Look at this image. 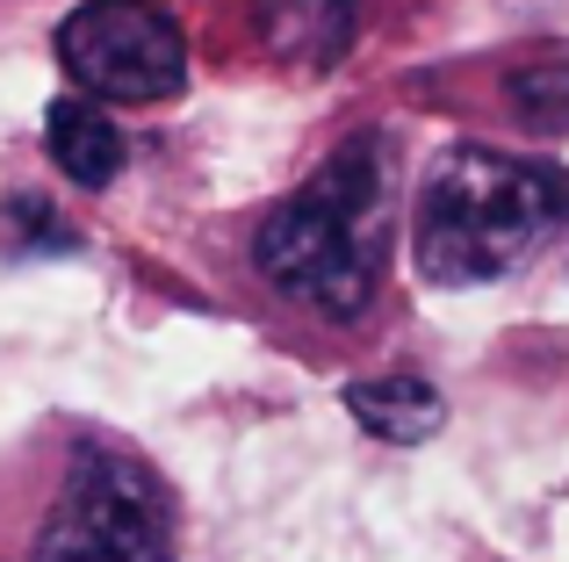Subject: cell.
Here are the masks:
<instances>
[{
	"mask_svg": "<svg viewBox=\"0 0 569 562\" xmlns=\"http://www.w3.org/2000/svg\"><path fill=\"white\" fill-rule=\"evenodd\" d=\"M556 224H569L562 167L461 144L418 188L411 253H418V274L440 281V289H483V281L527 268L556 239Z\"/></svg>",
	"mask_w": 569,
	"mask_h": 562,
	"instance_id": "obj_2",
	"label": "cell"
},
{
	"mask_svg": "<svg viewBox=\"0 0 569 562\" xmlns=\"http://www.w3.org/2000/svg\"><path fill=\"white\" fill-rule=\"evenodd\" d=\"M29 562H173V498L130 448L80 440Z\"/></svg>",
	"mask_w": 569,
	"mask_h": 562,
	"instance_id": "obj_3",
	"label": "cell"
},
{
	"mask_svg": "<svg viewBox=\"0 0 569 562\" xmlns=\"http://www.w3.org/2000/svg\"><path fill=\"white\" fill-rule=\"evenodd\" d=\"M260 29L274 51H296L310 66H332L347 51V0H267Z\"/></svg>",
	"mask_w": 569,
	"mask_h": 562,
	"instance_id": "obj_8",
	"label": "cell"
},
{
	"mask_svg": "<svg viewBox=\"0 0 569 562\" xmlns=\"http://www.w3.org/2000/svg\"><path fill=\"white\" fill-rule=\"evenodd\" d=\"M43 144H51V167L72 188H109L123 173V130L87 101H51L43 109Z\"/></svg>",
	"mask_w": 569,
	"mask_h": 562,
	"instance_id": "obj_5",
	"label": "cell"
},
{
	"mask_svg": "<svg viewBox=\"0 0 569 562\" xmlns=\"http://www.w3.org/2000/svg\"><path fill=\"white\" fill-rule=\"evenodd\" d=\"M519 14H548V8H562V0H512Z\"/></svg>",
	"mask_w": 569,
	"mask_h": 562,
	"instance_id": "obj_9",
	"label": "cell"
},
{
	"mask_svg": "<svg viewBox=\"0 0 569 562\" xmlns=\"http://www.w3.org/2000/svg\"><path fill=\"white\" fill-rule=\"evenodd\" d=\"M347 411L368 425L376 440H397V448H418V440H432L447 425V404L432 382L418 375H389V382H353L347 390Z\"/></svg>",
	"mask_w": 569,
	"mask_h": 562,
	"instance_id": "obj_6",
	"label": "cell"
},
{
	"mask_svg": "<svg viewBox=\"0 0 569 562\" xmlns=\"http://www.w3.org/2000/svg\"><path fill=\"white\" fill-rule=\"evenodd\" d=\"M58 66L80 94L167 101L188 80V37L152 0H87L58 22Z\"/></svg>",
	"mask_w": 569,
	"mask_h": 562,
	"instance_id": "obj_4",
	"label": "cell"
},
{
	"mask_svg": "<svg viewBox=\"0 0 569 562\" xmlns=\"http://www.w3.org/2000/svg\"><path fill=\"white\" fill-rule=\"evenodd\" d=\"M505 101H512V116L527 130L562 138L569 130V43H541V51L519 58V66L505 72Z\"/></svg>",
	"mask_w": 569,
	"mask_h": 562,
	"instance_id": "obj_7",
	"label": "cell"
},
{
	"mask_svg": "<svg viewBox=\"0 0 569 562\" xmlns=\"http://www.w3.org/2000/svg\"><path fill=\"white\" fill-rule=\"evenodd\" d=\"M389 152L382 130L347 138L252 239V260L289 303L318 318H361L389 253Z\"/></svg>",
	"mask_w": 569,
	"mask_h": 562,
	"instance_id": "obj_1",
	"label": "cell"
}]
</instances>
